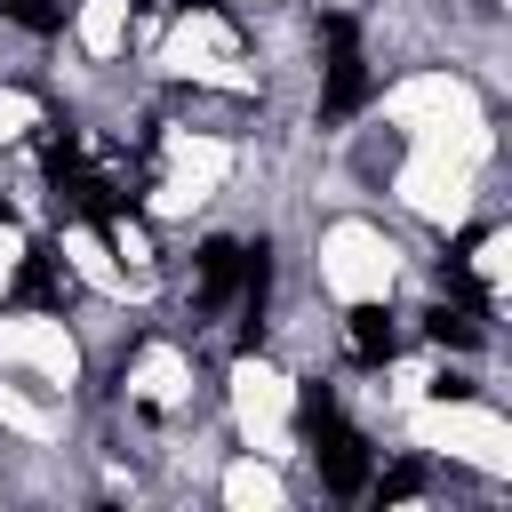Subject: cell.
Here are the masks:
<instances>
[{"label": "cell", "instance_id": "1", "mask_svg": "<svg viewBox=\"0 0 512 512\" xmlns=\"http://www.w3.org/2000/svg\"><path fill=\"white\" fill-rule=\"evenodd\" d=\"M360 96H368L360 32H352V16H328V88H320V112H328V120H344V112H360Z\"/></svg>", "mask_w": 512, "mask_h": 512}, {"label": "cell", "instance_id": "2", "mask_svg": "<svg viewBox=\"0 0 512 512\" xmlns=\"http://www.w3.org/2000/svg\"><path fill=\"white\" fill-rule=\"evenodd\" d=\"M312 456H320V480H328V496H360L368 488V440L352 432V424H320L312 432Z\"/></svg>", "mask_w": 512, "mask_h": 512}, {"label": "cell", "instance_id": "3", "mask_svg": "<svg viewBox=\"0 0 512 512\" xmlns=\"http://www.w3.org/2000/svg\"><path fill=\"white\" fill-rule=\"evenodd\" d=\"M64 296H72V280H64L56 248H32L24 272H16V304H48V312H64Z\"/></svg>", "mask_w": 512, "mask_h": 512}, {"label": "cell", "instance_id": "4", "mask_svg": "<svg viewBox=\"0 0 512 512\" xmlns=\"http://www.w3.org/2000/svg\"><path fill=\"white\" fill-rule=\"evenodd\" d=\"M344 336H352V360H368V368H376V360H392V344H400V328H392V312H384V304H360V312L344 320Z\"/></svg>", "mask_w": 512, "mask_h": 512}, {"label": "cell", "instance_id": "5", "mask_svg": "<svg viewBox=\"0 0 512 512\" xmlns=\"http://www.w3.org/2000/svg\"><path fill=\"white\" fill-rule=\"evenodd\" d=\"M240 264H248L240 240H208V248H200V288H208V304H224V296L240 288Z\"/></svg>", "mask_w": 512, "mask_h": 512}, {"label": "cell", "instance_id": "6", "mask_svg": "<svg viewBox=\"0 0 512 512\" xmlns=\"http://www.w3.org/2000/svg\"><path fill=\"white\" fill-rule=\"evenodd\" d=\"M328 416H336V392H328V384H304V392H296V432L312 440Z\"/></svg>", "mask_w": 512, "mask_h": 512}, {"label": "cell", "instance_id": "7", "mask_svg": "<svg viewBox=\"0 0 512 512\" xmlns=\"http://www.w3.org/2000/svg\"><path fill=\"white\" fill-rule=\"evenodd\" d=\"M0 16H8V24H24V32H56V24H64V8H56V0H0Z\"/></svg>", "mask_w": 512, "mask_h": 512}, {"label": "cell", "instance_id": "8", "mask_svg": "<svg viewBox=\"0 0 512 512\" xmlns=\"http://www.w3.org/2000/svg\"><path fill=\"white\" fill-rule=\"evenodd\" d=\"M432 336H440V344H480L472 312H432Z\"/></svg>", "mask_w": 512, "mask_h": 512}, {"label": "cell", "instance_id": "9", "mask_svg": "<svg viewBox=\"0 0 512 512\" xmlns=\"http://www.w3.org/2000/svg\"><path fill=\"white\" fill-rule=\"evenodd\" d=\"M416 488H424V472H416V464H400V472H384V480H376V496H384V504H400V496H416Z\"/></svg>", "mask_w": 512, "mask_h": 512}]
</instances>
